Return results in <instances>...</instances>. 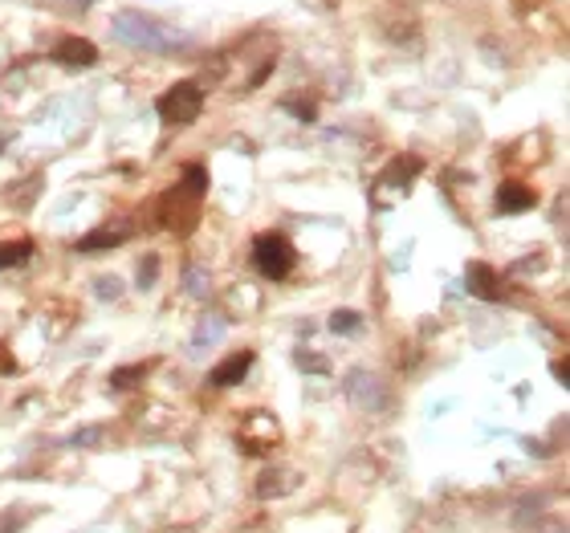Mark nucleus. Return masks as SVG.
<instances>
[{
  "instance_id": "obj_1",
  "label": "nucleus",
  "mask_w": 570,
  "mask_h": 533,
  "mask_svg": "<svg viewBox=\"0 0 570 533\" xmlns=\"http://www.w3.org/2000/svg\"><path fill=\"white\" fill-rule=\"evenodd\" d=\"M253 265H257L265 277L281 281V277L293 269V245L281 233L257 236V241H253Z\"/></svg>"
},
{
  "instance_id": "obj_2",
  "label": "nucleus",
  "mask_w": 570,
  "mask_h": 533,
  "mask_svg": "<svg viewBox=\"0 0 570 533\" xmlns=\"http://www.w3.org/2000/svg\"><path fill=\"white\" fill-rule=\"evenodd\" d=\"M200 107H204L200 86L180 82V86H171V90L159 98V119H164V123H192L195 114H200Z\"/></svg>"
},
{
  "instance_id": "obj_3",
  "label": "nucleus",
  "mask_w": 570,
  "mask_h": 533,
  "mask_svg": "<svg viewBox=\"0 0 570 533\" xmlns=\"http://www.w3.org/2000/svg\"><path fill=\"white\" fill-rule=\"evenodd\" d=\"M54 57L62 62V66L82 69V66H94V62H98V49L86 42V37H66V42H57Z\"/></svg>"
},
{
  "instance_id": "obj_4",
  "label": "nucleus",
  "mask_w": 570,
  "mask_h": 533,
  "mask_svg": "<svg viewBox=\"0 0 570 533\" xmlns=\"http://www.w3.org/2000/svg\"><path fill=\"white\" fill-rule=\"evenodd\" d=\"M538 204V196L529 192L526 184H501V192H498V208L501 212H522V208H534Z\"/></svg>"
},
{
  "instance_id": "obj_5",
  "label": "nucleus",
  "mask_w": 570,
  "mask_h": 533,
  "mask_svg": "<svg viewBox=\"0 0 570 533\" xmlns=\"http://www.w3.org/2000/svg\"><path fill=\"white\" fill-rule=\"evenodd\" d=\"M249 367H253V355H249V351H241V355H233L228 363H224V367L212 370V384H216V387L241 384V379H245V370H249Z\"/></svg>"
},
{
  "instance_id": "obj_6",
  "label": "nucleus",
  "mask_w": 570,
  "mask_h": 533,
  "mask_svg": "<svg viewBox=\"0 0 570 533\" xmlns=\"http://www.w3.org/2000/svg\"><path fill=\"white\" fill-rule=\"evenodd\" d=\"M469 289H473L477 298H501L498 274H493L489 265H473V269H469Z\"/></svg>"
},
{
  "instance_id": "obj_7",
  "label": "nucleus",
  "mask_w": 570,
  "mask_h": 533,
  "mask_svg": "<svg viewBox=\"0 0 570 533\" xmlns=\"http://www.w3.org/2000/svg\"><path fill=\"white\" fill-rule=\"evenodd\" d=\"M29 253H33V245H29V241H9V245L0 248V269H9V265H21V260H29Z\"/></svg>"
},
{
  "instance_id": "obj_8",
  "label": "nucleus",
  "mask_w": 570,
  "mask_h": 533,
  "mask_svg": "<svg viewBox=\"0 0 570 533\" xmlns=\"http://www.w3.org/2000/svg\"><path fill=\"white\" fill-rule=\"evenodd\" d=\"M359 326V314H334L331 318V330H338V334H347V330Z\"/></svg>"
},
{
  "instance_id": "obj_9",
  "label": "nucleus",
  "mask_w": 570,
  "mask_h": 533,
  "mask_svg": "<svg viewBox=\"0 0 570 533\" xmlns=\"http://www.w3.org/2000/svg\"><path fill=\"white\" fill-rule=\"evenodd\" d=\"M111 241H114V233H94V236H86L82 248L86 253H90V248H111Z\"/></svg>"
}]
</instances>
